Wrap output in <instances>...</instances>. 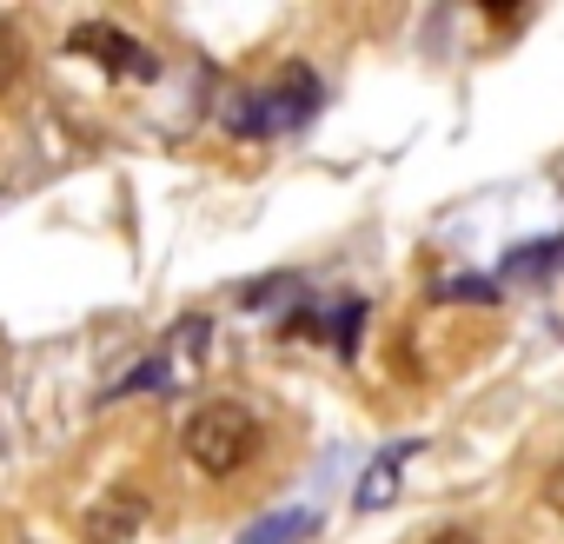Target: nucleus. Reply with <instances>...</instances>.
I'll return each mask as SVG.
<instances>
[{
	"instance_id": "nucleus-1",
	"label": "nucleus",
	"mask_w": 564,
	"mask_h": 544,
	"mask_svg": "<svg viewBox=\"0 0 564 544\" xmlns=\"http://www.w3.org/2000/svg\"><path fill=\"white\" fill-rule=\"evenodd\" d=\"M259 451V418L232 399H213L186 418V465L206 478H232L246 471V458Z\"/></svg>"
},
{
	"instance_id": "nucleus-2",
	"label": "nucleus",
	"mask_w": 564,
	"mask_h": 544,
	"mask_svg": "<svg viewBox=\"0 0 564 544\" xmlns=\"http://www.w3.org/2000/svg\"><path fill=\"white\" fill-rule=\"evenodd\" d=\"M319 107H326V87H319V74H313L306 61H286V67L259 87V120H265V133H300Z\"/></svg>"
},
{
	"instance_id": "nucleus-3",
	"label": "nucleus",
	"mask_w": 564,
	"mask_h": 544,
	"mask_svg": "<svg viewBox=\"0 0 564 544\" xmlns=\"http://www.w3.org/2000/svg\"><path fill=\"white\" fill-rule=\"evenodd\" d=\"M67 47H74V54H87L94 67L120 74V80H160V54H153V47H140L133 34L107 28V21H80V28L67 34Z\"/></svg>"
},
{
	"instance_id": "nucleus-4",
	"label": "nucleus",
	"mask_w": 564,
	"mask_h": 544,
	"mask_svg": "<svg viewBox=\"0 0 564 544\" xmlns=\"http://www.w3.org/2000/svg\"><path fill=\"white\" fill-rule=\"evenodd\" d=\"M412 451H419V438H399V445H386V451L366 465V478H359V491H352V511H359V518H372V511H386V504L399 498V471H405Z\"/></svg>"
},
{
	"instance_id": "nucleus-5",
	"label": "nucleus",
	"mask_w": 564,
	"mask_h": 544,
	"mask_svg": "<svg viewBox=\"0 0 564 544\" xmlns=\"http://www.w3.org/2000/svg\"><path fill=\"white\" fill-rule=\"evenodd\" d=\"M147 524V498L140 491H113V498H100L94 511H87V544H120V537H133Z\"/></svg>"
},
{
	"instance_id": "nucleus-6",
	"label": "nucleus",
	"mask_w": 564,
	"mask_h": 544,
	"mask_svg": "<svg viewBox=\"0 0 564 544\" xmlns=\"http://www.w3.org/2000/svg\"><path fill=\"white\" fill-rule=\"evenodd\" d=\"M313 531H319L313 511H272V518H259L252 531H239V544H306Z\"/></svg>"
},
{
	"instance_id": "nucleus-7",
	"label": "nucleus",
	"mask_w": 564,
	"mask_h": 544,
	"mask_svg": "<svg viewBox=\"0 0 564 544\" xmlns=\"http://www.w3.org/2000/svg\"><path fill=\"white\" fill-rule=\"evenodd\" d=\"M557 259H564V232L557 239H538V246H511L505 252V272H511V280H544Z\"/></svg>"
},
{
	"instance_id": "nucleus-8",
	"label": "nucleus",
	"mask_w": 564,
	"mask_h": 544,
	"mask_svg": "<svg viewBox=\"0 0 564 544\" xmlns=\"http://www.w3.org/2000/svg\"><path fill=\"white\" fill-rule=\"evenodd\" d=\"M219 127H226V133H239V140H265L259 94H219Z\"/></svg>"
},
{
	"instance_id": "nucleus-9",
	"label": "nucleus",
	"mask_w": 564,
	"mask_h": 544,
	"mask_svg": "<svg viewBox=\"0 0 564 544\" xmlns=\"http://www.w3.org/2000/svg\"><path fill=\"white\" fill-rule=\"evenodd\" d=\"M333 346H339V359H359V333H366V300H346L339 313H333Z\"/></svg>"
},
{
	"instance_id": "nucleus-10",
	"label": "nucleus",
	"mask_w": 564,
	"mask_h": 544,
	"mask_svg": "<svg viewBox=\"0 0 564 544\" xmlns=\"http://www.w3.org/2000/svg\"><path fill=\"white\" fill-rule=\"evenodd\" d=\"M293 293H300V280H293V272H279V280L239 286V306H279V300H293Z\"/></svg>"
},
{
	"instance_id": "nucleus-11",
	"label": "nucleus",
	"mask_w": 564,
	"mask_h": 544,
	"mask_svg": "<svg viewBox=\"0 0 564 544\" xmlns=\"http://www.w3.org/2000/svg\"><path fill=\"white\" fill-rule=\"evenodd\" d=\"M432 300H478V306H498V280H438Z\"/></svg>"
},
{
	"instance_id": "nucleus-12",
	"label": "nucleus",
	"mask_w": 564,
	"mask_h": 544,
	"mask_svg": "<svg viewBox=\"0 0 564 544\" xmlns=\"http://www.w3.org/2000/svg\"><path fill=\"white\" fill-rule=\"evenodd\" d=\"M28 74V54H21V34L14 28H0V94H8L14 80Z\"/></svg>"
},
{
	"instance_id": "nucleus-13",
	"label": "nucleus",
	"mask_w": 564,
	"mask_h": 544,
	"mask_svg": "<svg viewBox=\"0 0 564 544\" xmlns=\"http://www.w3.org/2000/svg\"><path fill=\"white\" fill-rule=\"evenodd\" d=\"M544 511H557V518H564V465L544 478Z\"/></svg>"
},
{
	"instance_id": "nucleus-14",
	"label": "nucleus",
	"mask_w": 564,
	"mask_h": 544,
	"mask_svg": "<svg viewBox=\"0 0 564 544\" xmlns=\"http://www.w3.org/2000/svg\"><path fill=\"white\" fill-rule=\"evenodd\" d=\"M432 544H478V537H471V531H438Z\"/></svg>"
}]
</instances>
